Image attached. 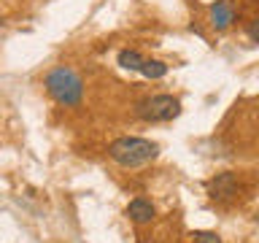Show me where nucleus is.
<instances>
[{
  "instance_id": "nucleus-1",
  "label": "nucleus",
  "mask_w": 259,
  "mask_h": 243,
  "mask_svg": "<svg viewBox=\"0 0 259 243\" xmlns=\"http://www.w3.org/2000/svg\"><path fill=\"white\" fill-rule=\"evenodd\" d=\"M159 154V146L154 141H146V138H135V135H124V138H116L111 146H108V157L121 168H138V165H146L151 162L154 157Z\"/></svg>"
},
{
  "instance_id": "nucleus-8",
  "label": "nucleus",
  "mask_w": 259,
  "mask_h": 243,
  "mask_svg": "<svg viewBox=\"0 0 259 243\" xmlns=\"http://www.w3.org/2000/svg\"><path fill=\"white\" fill-rule=\"evenodd\" d=\"M141 62H143V54L135 52V49H121V52H119V65H121V68L138 70V68H141Z\"/></svg>"
},
{
  "instance_id": "nucleus-3",
  "label": "nucleus",
  "mask_w": 259,
  "mask_h": 243,
  "mask_svg": "<svg viewBox=\"0 0 259 243\" xmlns=\"http://www.w3.org/2000/svg\"><path fill=\"white\" fill-rule=\"evenodd\" d=\"M135 113L146 122H170L181 113V100L173 95H154L138 103Z\"/></svg>"
},
{
  "instance_id": "nucleus-7",
  "label": "nucleus",
  "mask_w": 259,
  "mask_h": 243,
  "mask_svg": "<svg viewBox=\"0 0 259 243\" xmlns=\"http://www.w3.org/2000/svg\"><path fill=\"white\" fill-rule=\"evenodd\" d=\"M138 70H141L146 78H162V76L167 73V65H165V62H159V60H143Z\"/></svg>"
},
{
  "instance_id": "nucleus-4",
  "label": "nucleus",
  "mask_w": 259,
  "mask_h": 243,
  "mask_svg": "<svg viewBox=\"0 0 259 243\" xmlns=\"http://www.w3.org/2000/svg\"><path fill=\"white\" fill-rule=\"evenodd\" d=\"M238 186H240L238 173L227 170V173H216V176L208 181V194H210L216 202H227V200H232L235 194H238Z\"/></svg>"
},
{
  "instance_id": "nucleus-9",
  "label": "nucleus",
  "mask_w": 259,
  "mask_h": 243,
  "mask_svg": "<svg viewBox=\"0 0 259 243\" xmlns=\"http://www.w3.org/2000/svg\"><path fill=\"white\" fill-rule=\"evenodd\" d=\"M192 243H222V238H219V232L200 230V232H192Z\"/></svg>"
},
{
  "instance_id": "nucleus-5",
  "label": "nucleus",
  "mask_w": 259,
  "mask_h": 243,
  "mask_svg": "<svg viewBox=\"0 0 259 243\" xmlns=\"http://www.w3.org/2000/svg\"><path fill=\"white\" fill-rule=\"evenodd\" d=\"M235 19H238V11H235L232 0H216L210 6V24H213V30H227Z\"/></svg>"
},
{
  "instance_id": "nucleus-6",
  "label": "nucleus",
  "mask_w": 259,
  "mask_h": 243,
  "mask_svg": "<svg viewBox=\"0 0 259 243\" xmlns=\"http://www.w3.org/2000/svg\"><path fill=\"white\" fill-rule=\"evenodd\" d=\"M127 216L133 219L135 224H149L154 216H157V211H154V206L149 200H143V197H135L133 202L127 206Z\"/></svg>"
},
{
  "instance_id": "nucleus-2",
  "label": "nucleus",
  "mask_w": 259,
  "mask_h": 243,
  "mask_svg": "<svg viewBox=\"0 0 259 243\" xmlns=\"http://www.w3.org/2000/svg\"><path fill=\"white\" fill-rule=\"evenodd\" d=\"M46 92L60 105H78L84 95V84L70 68H57L46 76Z\"/></svg>"
}]
</instances>
